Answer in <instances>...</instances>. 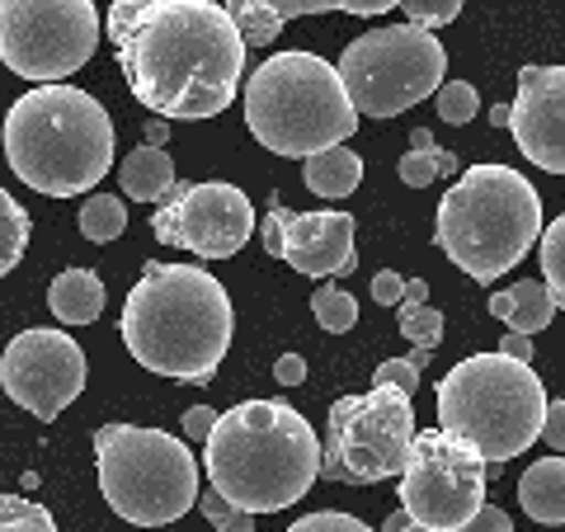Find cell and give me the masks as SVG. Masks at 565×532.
Instances as JSON below:
<instances>
[{
    "label": "cell",
    "instance_id": "ee69618b",
    "mask_svg": "<svg viewBox=\"0 0 565 532\" xmlns=\"http://www.w3.org/2000/svg\"><path fill=\"white\" fill-rule=\"evenodd\" d=\"M419 147H434V132H429V128H415V137H411V151H419Z\"/></svg>",
    "mask_w": 565,
    "mask_h": 532
},
{
    "label": "cell",
    "instance_id": "ac0fdd59",
    "mask_svg": "<svg viewBox=\"0 0 565 532\" xmlns=\"http://www.w3.org/2000/svg\"><path fill=\"white\" fill-rule=\"evenodd\" d=\"M519 504L527 509V519L561 528V519H565V457H542V462H533L523 471Z\"/></svg>",
    "mask_w": 565,
    "mask_h": 532
},
{
    "label": "cell",
    "instance_id": "30bf717a",
    "mask_svg": "<svg viewBox=\"0 0 565 532\" xmlns=\"http://www.w3.org/2000/svg\"><path fill=\"white\" fill-rule=\"evenodd\" d=\"M415 438L411 396L373 386L363 396H344L330 405L326 443H321V481L377 486L405 471V453Z\"/></svg>",
    "mask_w": 565,
    "mask_h": 532
},
{
    "label": "cell",
    "instance_id": "d6986e66",
    "mask_svg": "<svg viewBox=\"0 0 565 532\" xmlns=\"http://www.w3.org/2000/svg\"><path fill=\"white\" fill-rule=\"evenodd\" d=\"M118 180L132 203H156L174 189V161L161 147H137V151H128V161L118 166Z\"/></svg>",
    "mask_w": 565,
    "mask_h": 532
},
{
    "label": "cell",
    "instance_id": "7a4b0ae2",
    "mask_svg": "<svg viewBox=\"0 0 565 532\" xmlns=\"http://www.w3.org/2000/svg\"><path fill=\"white\" fill-rule=\"evenodd\" d=\"M122 344L147 372L207 382L232 349V297L203 264H147L122 301Z\"/></svg>",
    "mask_w": 565,
    "mask_h": 532
},
{
    "label": "cell",
    "instance_id": "5b68a950",
    "mask_svg": "<svg viewBox=\"0 0 565 532\" xmlns=\"http://www.w3.org/2000/svg\"><path fill=\"white\" fill-rule=\"evenodd\" d=\"M434 236L471 283H494L542 236V199L514 166H467L438 203Z\"/></svg>",
    "mask_w": 565,
    "mask_h": 532
},
{
    "label": "cell",
    "instance_id": "277c9868",
    "mask_svg": "<svg viewBox=\"0 0 565 532\" xmlns=\"http://www.w3.org/2000/svg\"><path fill=\"white\" fill-rule=\"evenodd\" d=\"M6 161L33 193L76 199L114 166V118L81 85H39L6 114Z\"/></svg>",
    "mask_w": 565,
    "mask_h": 532
},
{
    "label": "cell",
    "instance_id": "e0dca14e",
    "mask_svg": "<svg viewBox=\"0 0 565 532\" xmlns=\"http://www.w3.org/2000/svg\"><path fill=\"white\" fill-rule=\"evenodd\" d=\"M104 278L95 269H62L47 288V307L62 326H95L104 311Z\"/></svg>",
    "mask_w": 565,
    "mask_h": 532
},
{
    "label": "cell",
    "instance_id": "74e56055",
    "mask_svg": "<svg viewBox=\"0 0 565 532\" xmlns=\"http://www.w3.org/2000/svg\"><path fill=\"white\" fill-rule=\"evenodd\" d=\"M274 377H278V386H302L307 382V359L302 353H278Z\"/></svg>",
    "mask_w": 565,
    "mask_h": 532
},
{
    "label": "cell",
    "instance_id": "f35d334b",
    "mask_svg": "<svg viewBox=\"0 0 565 532\" xmlns=\"http://www.w3.org/2000/svg\"><path fill=\"white\" fill-rule=\"evenodd\" d=\"M500 353L509 363H527V368H533V340H527V334H504Z\"/></svg>",
    "mask_w": 565,
    "mask_h": 532
},
{
    "label": "cell",
    "instance_id": "cb8c5ba5",
    "mask_svg": "<svg viewBox=\"0 0 565 532\" xmlns=\"http://www.w3.org/2000/svg\"><path fill=\"white\" fill-rule=\"evenodd\" d=\"M226 20L236 24L245 52H250V47H269L278 39V29H282V20L274 14L269 0H236V6H226Z\"/></svg>",
    "mask_w": 565,
    "mask_h": 532
},
{
    "label": "cell",
    "instance_id": "d590c367",
    "mask_svg": "<svg viewBox=\"0 0 565 532\" xmlns=\"http://www.w3.org/2000/svg\"><path fill=\"white\" fill-rule=\"evenodd\" d=\"M373 301H377V307H401V301H405V278L396 269H382L373 278Z\"/></svg>",
    "mask_w": 565,
    "mask_h": 532
},
{
    "label": "cell",
    "instance_id": "9a60e30c",
    "mask_svg": "<svg viewBox=\"0 0 565 532\" xmlns=\"http://www.w3.org/2000/svg\"><path fill=\"white\" fill-rule=\"evenodd\" d=\"M264 251L282 259L302 278H344L359 264L353 245V212L326 208V212H292L274 203V212L259 222Z\"/></svg>",
    "mask_w": 565,
    "mask_h": 532
},
{
    "label": "cell",
    "instance_id": "ba28073f",
    "mask_svg": "<svg viewBox=\"0 0 565 532\" xmlns=\"http://www.w3.org/2000/svg\"><path fill=\"white\" fill-rule=\"evenodd\" d=\"M95 462L104 504L137 528H166L199 504V462L161 429L104 424L95 429Z\"/></svg>",
    "mask_w": 565,
    "mask_h": 532
},
{
    "label": "cell",
    "instance_id": "ffe728a7",
    "mask_svg": "<svg viewBox=\"0 0 565 532\" xmlns=\"http://www.w3.org/2000/svg\"><path fill=\"white\" fill-rule=\"evenodd\" d=\"M302 180L316 199H349L363 180V161H359V151H349V147L316 151V156H307Z\"/></svg>",
    "mask_w": 565,
    "mask_h": 532
},
{
    "label": "cell",
    "instance_id": "484cf974",
    "mask_svg": "<svg viewBox=\"0 0 565 532\" xmlns=\"http://www.w3.org/2000/svg\"><path fill=\"white\" fill-rule=\"evenodd\" d=\"M311 316L316 326L330 330V334H349L353 326H359V301H353V292L334 288V283H326V288L311 292Z\"/></svg>",
    "mask_w": 565,
    "mask_h": 532
},
{
    "label": "cell",
    "instance_id": "7402d4cb",
    "mask_svg": "<svg viewBox=\"0 0 565 532\" xmlns=\"http://www.w3.org/2000/svg\"><path fill=\"white\" fill-rule=\"evenodd\" d=\"M29 236H33V217L24 212V203H14V193L0 189V278L24 259Z\"/></svg>",
    "mask_w": 565,
    "mask_h": 532
},
{
    "label": "cell",
    "instance_id": "e575fe53",
    "mask_svg": "<svg viewBox=\"0 0 565 532\" xmlns=\"http://www.w3.org/2000/svg\"><path fill=\"white\" fill-rule=\"evenodd\" d=\"M537 438L552 443V457H561V448H565V405L561 401H546V415H542V434Z\"/></svg>",
    "mask_w": 565,
    "mask_h": 532
},
{
    "label": "cell",
    "instance_id": "4dcf8cb0",
    "mask_svg": "<svg viewBox=\"0 0 565 532\" xmlns=\"http://www.w3.org/2000/svg\"><path fill=\"white\" fill-rule=\"evenodd\" d=\"M405 24L411 29H424V33H434V29H444L452 24L457 14H462V0H405Z\"/></svg>",
    "mask_w": 565,
    "mask_h": 532
},
{
    "label": "cell",
    "instance_id": "7bdbcfd3",
    "mask_svg": "<svg viewBox=\"0 0 565 532\" xmlns=\"http://www.w3.org/2000/svg\"><path fill=\"white\" fill-rule=\"evenodd\" d=\"M166 137H170V128H166L161 118L147 123V147H161V151H166Z\"/></svg>",
    "mask_w": 565,
    "mask_h": 532
},
{
    "label": "cell",
    "instance_id": "6da1fadb",
    "mask_svg": "<svg viewBox=\"0 0 565 532\" xmlns=\"http://www.w3.org/2000/svg\"><path fill=\"white\" fill-rule=\"evenodd\" d=\"M109 43L137 104L166 118H217L232 109L245 43L212 0H118Z\"/></svg>",
    "mask_w": 565,
    "mask_h": 532
},
{
    "label": "cell",
    "instance_id": "8d00e7d4",
    "mask_svg": "<svg viewBox=\"0 0 565 532\" xmlns=\"http://www.w3.org/2000/svg\"><path fill=\"white\" fill-rule=\"evenodd\" d=\"M457 532H519V528L509 523V513H504V509L481 504V509H476V519H471V523H462Z\"/></svg>",
    "mask_w": 565,
    "mask_h": 532
},
{
    "label": "cell",
    "instance_id": "8992f818",
    "mask_svg": "<svg viewBox=\"0 0 565 532\" xmlns=\"http://www.w3.org/2000/svg\"><path fill=\"white\" fill-rule=\"evenodd\" d=\"M546 386L527 363L504 353H471L438 382V429L467 443L481 462H509L542 434Z\"/></svg>",
    "mask_w": 565,
    "mask_h": 532
},
{
    "label": "cell",
    "instance_id": "60d3db41",
    "mask_svg": "<svg viewBox=\"0 0 565 532\" xmlns=\"http://www.w3.org/2000/svg\"><path fill=\"white\" fill-rule=\"evenodd\" d=\"M340 10H349V14H386L392 10V0H340Z\"/></svg>",
    "mask_w": 565,
    "mask_h": 532
},
{
    "label": "cell",
    "instance_id": "4fadbf2b",
    "mask_svg": "<svg viewBox=\"0 0 565 532\" xmlns=\"http://www.w3.org/2000/svg\"><path fill=\"white\" fill-rule=\"evenodd\" d=\"M0 392L39 419H57L85 392V349L66 330H20L0 353Z\"/></svg>",
    "mask_w": 565,
    "mask_h": 532
},
{
    "label": "cell",
    "instance_id": "4316f807",
    "mask_svg": "<svg viewBox=\"0 0 565 532\" xmlns=\"http://www.w3.org/2000/svg\"><path fill=\"white\" fill-rule=\"evenodd\" d=\"M401 334L411 340V349H438V340H444V316H438L429 301H401Z\"/></svg>",
    "mask_w": 565,
    "mask_h": 532
},
{
    "label": "cell",
    "instance_id": "ab89813d",
    "mask_svg": "<svg viewBox=\"0 0 565 532\" xmlns=\"http://www.w3.org/2000/svg\"><path fill=\"white\" fill-rule=\"evenodd\" d=\"M212 424H217V415H212L207 405H193V411H184V434L189 438H207Z\"/></svg>",
    "mask_w": 565,
    "mask_h": 532
},
{
    "label": "cell",
    "instance_id": "836d02e7",
    "mask_svg": "<svg viewBox=\"0 0 565 532\" xmlns=\"http://www.w3.org/2000/svg\"><path fill=\"white\" fill-rule=\"evenodd\" d=\"M373 386H386V392H396V396H411V392H419V372L405 359H386L373 372Z\"/></svg>",
    "mask_w": 565,
    "mask_h": 532
},
{
    "label": "cell",
    "instance_id": "7c38bea8",
    "mask_svg": "<svg viewBox=\"0 0 565 532\" xmlns=\"http://www.w3.org/2000/svg\"><path fill=\"white\" fill-rule=\"evenodd\" d=\"M486 504V462L444 429H415L401 471V513L415 528L457 532Z\"/></svg>",
    "mask_w": 565,
    "mask_h": 532
},
{
    "label": "cell",
    "instance_id": "b9f144b4",
    "mask_svg": "<svg viewBox=\"0 0 565 532\" xmlns=\"http://www.w3.org/2000/svg\"><path fill=\"white\" fill-rule=\"evenodd\" d=\"M382 532H429V528H415V523H411V519H405V513L396 509V513H392V519H386V523H382Z\"/></svg>",
    "mask_w": 565,
    "mask_h": 532
},
{
    "label": "cell",
    "instance_id": "d4e9b609",
    "mask_svg": "<svg viewBox=\"0 0 565 532\" xmlns=\"http://www.w3.org/2000/svg\"><path fill=\"white\" fill-rule=\"evenodd\" d=\"M396 174L405 189H429L434 180H444V174H457V156L444 151V147H419V151H405L396 161Z\"/></svg>",
    "mask_w": 565,
    "mask_h": 532
},
{
    "label": "cell",
    "instance_id": "52a82bcc",
    "mask_svg": "<svg viewBox=\"0 0 565 532\" xmlns=\"http://www.w3.org/2000/svg\"><path fill=\"white\" fill-rule=\"evenodd\" d=\"M245 123L259 147L307 161L316 151L344 147L359 128V114L330 62L316 52H274L245 81Z\"/></svg>",
    "mask_w": 565,
    "mask_h": 532
},
{
    "label": "cell",
    "instance_id": "1f68e13d",
    "mask_svg": "<svg viewBox=\"0 0 565 532\" xmlns=\"http://www.w3.org/2000/svg\"><path fill=\"white\" fill-rule=\"evenodd\" d=\"M203 519L212 523V528H217V532H255V519H250V513H241V509H232V504H226L222 500V494H212V490H203Z\"/></svg>",
    "mask_w": 565,
    "mask_h": 532
},
{
    "label": "cell",
    "instance_id": "3957f363",
    "mask_svg": "<svg viewBox=\"0 0 565 532\" xmlns=\"http://www.w3.org/2000/svg\"><path fill=\"white\" fill-rule=\"evenodd\" d=\"M203 471L212 494L259 519V513L292 509L321 481V438L292 405L241 401L207 429Z\"/></svg>",
    "mask_w": 565,
    "mask_h": 532
},
{
    "label": "cell",
    "instance_id": "8fae6325",
    "mask_svg": "<svg viewBox=\"0 0 565 532\" xmlns=\"http://www.w3.org/2000/svg\"><path fill=\"white\" fill-rule=\"evenodd\" d=\"M95 43L90 0H0V62L33 85H66L95 57Z\"/></svg>",
    "mask_w": 565,
    "mask_h": 532
},
{
    "label": "cell",
    "instance_id": "d6a6232c",
    "mask_svg": "<svg viewBox=\"0 0 565 532\" xmlns=\"http://www.w3.org/2000/svg\"><path fill=\"white\" fill-rule=\"evenodd\" d=\"M288 532H373L363 519H353V513H340V509H326V513H307V519H297Z\"/></svg>",
    "mask_w": 565,
    "mask_h": 532
},
{
    "label": "cell",
    "instance_id": "f1b7e54d",
    "mask_svg": "<svg viewBox=\"0 0 565 532\" xmlns=\"http://www.w3.org/2000/svg\"><path fill=\"white\" fill-rule=\"evenodd\" d=\"M434 109L444 123H452V128H467V123L481 114V95H476L471 81H444L434 91Z\"/></svg>",
    "mask_w": 565,
    "mask_h": 532
},
{
    "label": "cell",
    "instance_id": "44dd1931",
    "mask_svg": "<svg viewBox=\"0 0 565 532\" xmlns=\"http://www.w3.org/2000/svg\"><path fill=\"white\" fill-rule=\"evenodd\" d=\"M556 311L561 307L546 297L542 283L537 278H523V283H514V288H504V316H500V321L509 326V334H527V340H533L537 330L552 326Z\"/></svg>",
    "mask_w": 565,
    "mask_h": 532
},
{
    "label": "cell",
    "instance_id": "9c48e42d",
    "mask_svg": "<svg viewBox=\"0 0 565 532\" xmlns=\"http://www.w3.org/2000/svg\"><path fill=\"white\" fill-rule=\"evenodd\" d=\"M334 76H340L353 114L396 118L448 81V47L411 24L367 29L340 52Z\"/></svg>",
    "mask_w": 565,
    "mask_h": 532
},
{
    "label": "cell",
    "instance_id": "2e32d148",
    "mask_svg": "<svg viewBox=\"0 0 565 532\" xmlns=\"http://www.w3.org/2000/svg\"><path fill=\"white\" fill-rule=\"evenodd\" d=\"M504 128L514 132L519 151L546 174L565 170V71L561 66H523L519 95L504 104Z\"/></svg>",
    "mask_w": 565,
    "mask_h": 532
},
{
    "label": "cell",
    "instance_id": "83f0119b",
    "mask_svg": "<svg viewBox=\"0 0 565 532\" xmlns=\"http://www.w3.org/2000/svg\"><path fill=\"white\" fill-rule=\"evenodd\" d=\"M542 288L546 297L565 301V217L556 222H546V236H542Z\"/></svg>",
    "mask_w": 565,
    "mask_h": 532
},
{
    "label": "cell",
    "instance_id": "5bb4252c",
    "mask_svg": "<svg viewBox=\"0 0 565 532\" xmlns=\"http://www.w3.org/2000/svg\"><path fill=\"white\" fill-rule=\"evenodd\" d=\"M151 232H156V241L180 245L189 255L232 259V255H241V245L255 232V208L226 180L180 184L170 203L151 212Z\"/></svg>",
    "mask_w": 565,
    "mask_h": 532
},
{
    "label": "cell",
    "instance_id": "f546056e",
    "mask_svg": "<svg viewBox=\"0 0 565 532\" xmlns=\"http://www.w3.org/2000/svg\"><path fill=\"white\" fill-rule=\"evenodd\" d=\"M0 532H57L52 513L24 494H0Z\"/></svg>",
    "mask_w": 565,
    "mask_h": 532
},
{
    "label": "cell",
    "instance_id": "f6af8a7d",
    "mask_svg": "<svg viewBox=\"0 0 565 532\" xmlns=\"http://www.w3.org/2000/svg\"><path fill=\"white\" fill-rule=\"evenodd\" d=\"M504 118H509V109H504V104H494V109H490V123H494V128H504Z\"/></svg>",
    "mask_w": 565,
    "mask_h": 532
},
{
    "label": "cell",
    "instance_id": "603a6c76",
    "mask_svg": "<svg viewBox=\"0 0 565 532\" xmlns=\"http://www.w3.org/2000/svg\"><path fill=\"white\" fill-rule=\"evenodd\" d=\"M128 232V203L114 193H95L90 203H81V236L95 245H109Z\"/></svg>",
    "mask_w": 565,
    "mask_h": 532
}]
</instances>
